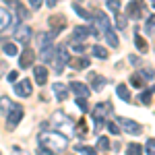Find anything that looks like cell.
<instances>
[{"label": "cell", "mask_w": 155, "mask_h": 155, "mask_svg": "<svg viewBox=\"0 0 155 155\" xmlns=\"http://www.w3.org/2000/svg\"><path fill=\"white\" fill-rule=\"evenodd\" d=\"M39 153H64L68 147V137L60 134V132H41L39 139Z\"/></svg>", "instance_id": "cell-1"}, {"label": "cell", "mask_w": 155, "mask_h": 155, "mask_svg": "<svg viewBox=\"0 0 155 155\" xmlns=\"http://www.w3.org/2000/svg\"><path fill=\"white\" fill-rule=\"evenodd\" d=\"M68 60H71V56H68V48H66L64 44H60V46H56V52H54V58H52V66H54V72H56V74H60V72H64V68H66V64H68Z\"/></svg>", "instance_id": "cell-2"}, {"label": "cell", "mask_w": 155, "mask_h": 155, "mask_svg": "<svg viewBox=\"0 0 155 155\" xmlns=\"http://www.w3.org/2000/svg\"><path fill=\"white\" fill-rule=\"evenodd\" d=\"M107 114H112V104L110 101H104V104H97V107L91 112V116H93V120H95V126H97V132H99V128L104 126V120H106Z\"/></svg>", "instance_id": "cell-3"}, {"label": "cell", "mask_w": 155, "mask_h": 155, "mask_svg": "<svg viewBox=\"0 0 155 155\" xmlns=\"http://www.w3.org/2000/svg\"><path fill=\"white\" fill-rule=\"evenodd\" d=\"M21 120H23V107L17 106V104H12L11 112L6 114V126H8V128H15Z\"/></svg>", "instance_id": "cell-4"}, {"label": "cell", "mask_w": 155, "mask_h": 155, "mask_svg": "<svg viewBox=\"0 0 155 155\" xmlns=\"http://www.w3.org/2000/svg\"><path fill=\"white\" fill-rule=\"evenodd\" d=\"M116 120H118L120 126H122L126 132H130V134H139V132L143 130V128H141V124H139V122H134V120H128V118H124V116H118Z\"/></svg>", "instance_id": "cell-5"}, {"label": "cell", "mask_w": 155, "mask_h": 155, "mask_svg": "<svg viewBox=\"0 0 155 155\" xmlns=\"http://www.w3.org/2000/svg\"><path fill=\"white\" fill-rule=\"evenodd\" d=\"M31 35H33L31 27H29V25H21V27L17 29V33H15V39H17V44L27 46V44H29V39H31Z\"/></svg>", "instance_id": "cell-6"}, {"label": "cell", "mask_w": 155, "mask_h": 155, "mask_svg": "<svg viewBox=\"0 0 155 155\" xmlns=\"http://www.w3.org/2000/svg\"><path fill=\"white\" fill-rule=\"evenodd\" d=\"M48 23H50V29H52L54 35L62 33V29H66V19H64L62 15H54V17H50Z\"/></svg>", "instance_id": "cell-7"}, {"label": "cell", "mask_w": 155, "mask_h": 155, "mask_svg": "<svg viewBox=\"0 0 155 155\" xmlns=\"http://www.w3.org/2000/svg\"><path fill=\"white\" fill-rule=\"evenodd\" d=\"M33 60H35V52L31 48H25L19 54V66L21 68H29V66H33Z\"/></svg>", "instance_id": "cell-8"}, {"label": "cell", "mask_w": 155, "mask_h": 155, "mask_svg": "<svg viewBox=\"0 0 155 155\" xmlns=\"http://www.w3.org/2000/svg\"><path fill=\"white\" fill-rule=\"evenodd\" d=\"M12 89H15V93H17L19 97H29V95H31V91H33V87H31V81H29V79L19 81Z\"/></svg>", "instance_id": "cell-9"}, {"label": "cell", "mask_w": 155, "mask_h": 155, "mask_svg": "<svg viewBox=\"0 0 155 155\" xmlns=\"http://www.w3.org/2000/svg\"><path fill=\"white\" fill-rule=\"evenodd\" d=\"M143 0H132L130 4H128V17L130 19H139V17H143Z\"/></svg>", "instance_id": "cell-10"}, {"label": "cell", "mask_w": 155, "mask_h": 155, "mask_svg": "<svg viewBox=\"0 0 155 155\" xmlns=\"http://www.w3.org/2000/svg\"><path fill=\"white\" fill-rule=\"evenodd\" d=\"M89 35H91V29H87V27H83V25L74 27V31H72V39H74V41H81V44H83Z\"/></svg>", "instance_id": "cell-11"}, {"label": "cell", "mask_w": 155, "mask_h": 155, "mask_svg": "<svg viewBox=\"0 0 155 155\" xmlns=\"http://www.w3.org/2000/svg\"><path fill=\"white\" fill-rule=\"evenodd\" d=\"M89 83H91V89H93V91H101V89L106 87V79L99 77V74H95V72H89Z\"/></svg>", "instance_id": "cell-12"}, {"label": "cell", "mask_w": 155, "mask_h": 155, "mask_svg": "<svg viewBox=\"0 0 155 155\" xmlns=\"http://www.w3.org/2000/svg\"><path fill=\"white\" fill-rule=\"evenodd\" d=\"M33 77L37 85H46L48 81V68L46 66H33Z\"/></svg>", "instance_id": "cell-13"}, {"label": "cell", "mask_w": 155, "mask_h": 155, "mask_svg": "<svg viewBox=\"0 0 155 155\" xmlns=\"http://www.w3.org/2000/svg\"><path fill=\"white\" fill-rule=\"evenodd\" d=\"M71 91L77 97H89V93H91V89L83 83H71Z\"/></svg>", "instance_id": "cell-14"}, {"label": "cell", "mask_w": 155, "mask_h": 155, "mask_svg": "<svg viewBox=\"0 0 155 155\" xmlns=\"http://www.w3.org/2000/svg\"><path fill=\"white\" fill-rule=\"evenodd\" d=\"M6 2H8V4H12V8L17 11V15H19V19H21V21H27V19H29V11L25 8L19 0H6Z\"/></svg>", "instance_id": "cell-15"}, {"label": "cell", "mask_w": 155, "mask_h": 155, "mask_svg": "<svg viewBox=\"0 0 155 155\" xmlns=\"http://www.w3.org/2000/svg\"><path fill=\"white\" fill-rule=\"evenodd\" d=\"M68 120V116L64 114V112H54L52 114V122H50V126H54V128H60V126H64V122Z\"/></svg>", "instance_id": "cell-16"}, {"label": "cell", "mask_w": 155, "mask_h": 155, "mask_svg": "<svg viewBox=\"0 0 155 155\" xmlns=\"http://www.w3.org/2000/svg\"><path fill=\"white\" fill-rule=\"evenodd\" d=\"M52 91H54V95H56V99H58V101L66 99V95H68L66 85H62V83H54V85H52Z\"/></svg>", "instance_id": "cell-17"}, {"label": "cell", "mask_w": 155, "mask_h": 155, "mask_svg": "<svg viewBox=\"0 0 155 155\" xmlns=\"http://www.w3.org/2000/svg\"><path fill=\"white\" fill-rule=\"evenodd\" d=\"M41 50V54H39V58H41V62H52V58H54V52H56V48L52 46V44H48V46H44Z\"/></svg>", "instance_id": "cell-18"}, {"label": "cell", "mask_w": 155, "mask_h": 155, "mask_svg": "<svg viewBox=\"0 0 155 155\" xmlns=\"http://www.w3.org/2000/svg\"><path fill=\"white\" fill-rule=\"evenodd\" d=\"M11 21H12L11 12L6 11V8H0V31L8 29V27H11Z\"/></svg>", "instance_id": "cell-19"}, {"label": "cell", "mask_w": 155, "mask_h": 155, "mask_svg": "<svg viewBox=\"0 0 155 155\" xmlns=\"http://www.w3.org/2000/svg\"><path fill=\"white\" fill-rule=\"evenodd\" d=\"M68 66H71V68H74V71L87 68V66H89V58H74V60H68Z\"/></svg>", "instance_id": "cell-20"}, {"label": "cell", "mask_w": 155, "mask_h": 155, "mask_svg": "<svg viewBox=\"0 0 155 155\" xmlns=\"http://www.w3.org/2000/svg\"><path fill=\"white\" fill-rule=\"evenodd\" d=\"M116 95L122 99V101H130V91H128V87L126 85H116Z\"/></svg>", "instance_id": "cell-21"}, {"label": "cell", "mask_w": 155, "mask_h": 155, "mask_svg": "<svg viewBox=\"0 0 155 155\" xmlns=\"http://www.w3.org/2000/svg\"><path fill=\"white\" fill-rule=\"evenodd\" d=\"M11 107H12V104H11V99L8 97H0V114L6 118V114L11 112Z\"/></svg>", "instance_id": "cell-22"}, {"label": "cell", "mask_w": 155, "mask_h": 155, "mask_svg": "<svg viewBox=\"0 0 155 155\" xmlns=\"http://www.w3.org/2000/svg\"><path fill=\"white\" fill-rule=\"evenodd\" d=\"M106 41H107V46H112V48H118V37H116V33L112 31V29H107L106 33Z\"/></svg>", "instance_id": "cell-23"}, {"label": "cell", "mask_w": 155, "mask_h": 155, "mask_svg": "<svg viewBox=\"0 0 155 155\" xmlns=\"http://www.w3.org/2000/svg\"><path fill=\"white\" fill-rule=\"evenodd\" d=\"M72 8H74V12H77L79 17H83L85 21H93V15H89L85 8H81V4H79V2H77V4H72Z\"/></svg>", "instance_id": "cell-24"}, {"label": "cell", "mask_w": 155, "mask_h": 155, "mask_svg": "<svg viewBox=\"0 0 155 155\" xmlns=\"http://www.w3.org/2000/svg\"><path fill=\"white\" fill-rule=\"evenodd\" d=\"M52 39H54V33H39L37 35V44H39V48H44V46H48V44H52Z\"/></svg>", "instance_id": "cell-25"}, {"label": "cell", "mask_w": 155, "mask_h": 155, "mask_svg": "<svg viewBox=\"0 0 155 155\" xmlns=\"http://www.w3.org/2000/svg\"><path fill=\"white\" fill-rule=\"evenodd\" d=\"M91 54H93L95 58H99V60H106L107 58V50L101 48V46H93V48H91Z\"/></svg>", "instance_id": "cell-26"}, {"label": "cell", "mask_w": 155, "mask_h": 155, "mask_svg": "<svg viewBox=\"0 0 155 155\" xmlns=\"http://www.w3.org/2000/svg\"><path fill=\"white\" fill-rule=\"evenodd\" d=\"M74 151H77V153H83V155H95L97 149L87 147V145H77V147H74Z\"/></svg>", "instance_id": "cell-27"}, {"label": "cell", "mask_w": 155, "mask_h": 155, "mask_svg": "<svg viewBox=\"0 0 155 155\" xmlns=\"http://www.w3.org/2000/svg\"><path fill=\"white\" fill-rule=\"evenodd\" d=\"M110 149V141H107V137H97V151H107Z\"/></svg>", "instance_id": "cell-28"}, {"label": "cell", "mask_w": 155, "mask_h": 155, "mask_svg": "<svg viewBox=\"0 0 155 155\" xmlns=\"http://www.w3.org/2000/svg\"><path fill=\"white\" fill-rule=\"evenodd\" d=\"M2 52L6 54V56H17L19 52H17V44H4L2 46Z\"/></svg>", "instance_id": "cell-29"}, {"label": "cell", "mask_w": 155, "mask_h": 155, "mask_svg": "<svg viewBox=\"0 0 155 155\" xmlns=\"http://www.w3.org/2000/svg\"><path fill=\"white\" fill-rule=\"evenodd\" d=\"M74 130H77V134H79V137L83 139L85 134H87V130H89V128H87V122H85V120H79V122H77V128H74Z\"/></svg>", "instance_id": "cell-30"}, {"label": "cell", "mask_w": 155, "mask_h": 155, "mask_svg": "<svg viewBox=\"0 0 155 155\" xmlns=\"http://www.w3.org/2000/svg\"><path fill=\"white\" fill-rule=\"evenodd\" d=\"M77 107H79L83 114H87V112H89V101H87V97H77Z\"/></svg>", "instance_id": "cell-31"}, {"label": "cell", "mask_w": 155, "mask_h": 155, "mask_svg": "<svg viewBox=\"0 0 155 155\" xmlns=\"http://www.w3.org/2000/svg\"><path fill=\"white\" fill-rule=\"evenodd\" d=\"M145 31H147L149 35H153V33H155V15L147 19V23H145Z\"/></svg>", "instance_id": "cell-32"}, {"label": "cell", "mask_w": 155, "mask_h": 155, "mask_svg": "<svg viewBox=\"0 0 155 155\" xmlns=\"http://www.w3.org/2000/svg\"><path fill=\"white\" fill-rule=\"evenodd\" d=\"M134 46L141 50V52H145V50H147V41L143 39V35H139V33L134 35Z\"/></svg>", "instance_id": "cell-33"}, {"label": "cell", "mask_w": 155, "mask_h": 155, "mask_svg": "<svg viewBox=\"0 0 155 155\" xmlns=\"http://www.w3.org/2000/svg\"><path fill=\"white\" fill-rule=\"evenodd\" d=\"M126 151L130 155H141V151H143V147L141 145H137V143H130L128 147H126Z\"/></svg>", "instance_id": "cell-34"}, {"label": "cell", "mask_w": 155, "mask_h": 155, "mask_svg": "<svg viewBox=\"0 0 155 155\" xmlns=\"http://www.w3.org/2000/svg\"><path fill=\"white\" fill-rule=\"evenodd\" d=\"M130 83H132V87H143V79H141V72H134L130 77Z\"/></svg>", "instance_id": "cell-35"}, {"label": "cell", "mask_w": 155, "mask_h": 155, "mask_svg": "<svg viewBox=\"0 0 155 155\" xmlns=\"http://www.w3.org/2000/svg\"><path fill=\"white\" fill-rule=\"evenodd\" d=\"M116 25H118V29H126V17L120 15V11L116 12Z\"/></svg>", "instance_id": "cell-36"}, {"label": "cell", "mask_w": 155, "mask_h": 155, "mask_svg": "<svg viewBox=\"0 0 155 155\" xmlns=\"http://www.w3.org/2000/svg\"><path fill=\"white\" fill-rule=\"evenodd\" d=\"M107 8L112 12H118L120 11V0H107Z\"/></svg>", "instance_id": "cell-37"}, {"label": "cell", "mask_w": 155, "mask_h": 155, "mask_svg": "<svg viewBox=\"0 0 155 155\" xmlns=\"http://www.w3.org/2000/svg\"><path fill=\"white\" fill-rule=\"evenodd\" d=\"M145 151H147V153H151V155H155V139H149V141H147Z\"/></svg>", "instance_id": "cell-38"}, {"label": "cell", "mask_w": 155, "mask_h": 155, "mask_svg": "<svg viewBox=\"0 0 155 155\" xmlns=\"http://www.w3.org/2000/svg\"><path fill=\"white\" fill-rule=\"evenodd\" d=\"M139 101L141 104H151V91H143L141 97H139Z\"/></svg>", "instance_id": "cell-39"}, {"label": "cell", "mask_w": 155, "mask_h": 155, "mask_svg": "<svg viewBox=\"0 0 155 155\" xmlns=\"http://www.w3.org/2000/svg\"><path fill=\"white\" fill-rule=\"evenodd\" d=\"M107 130L112 132V134H118V132H120V126L116 124V122H107Z\"/></svg>", "instance_id": "cell-40"}, {"label": "cell", "mask_w": 155, "mask_h": 155, "mask_svg": "<svg viewBox=\"0 0 155 155\" xmlns=\"http://www.w3.org/2000/svg\"><path fill=\"white\" fill-rule=\"evenodd\" d=\"M141 74H143L145 79H153V77H155L153 68H143V71H141Z\"/></svg>", "instance_id": "cell-41"}, {"label": "cell", "mask_w": 155, "mask_h": 155, "mask_svg": "<svg viewBox=\"0 0 155 155\" xmlns=\"http://www.w3.org/2000/svg\"><path fill=\"white\" fill-rule=\"evenodd\" d=\"M29 4H31V8H33V11H37V8L44 4V0H29Z\"/></svg>", "instance_id": "cell-42"}, {"label": "cell", "mask_w": 155, "mask_h": 155, "mask_svg": "<svg viewBox=\"0 0 155 155\" xmlns=\"http://www.w3.org/2000/svg\"><path fill=\"white\" fill-rule=\"evenodd\" d=\"M17 77H19V71H11V72H8V77H6V79H8L11 83H15V81H17Z\"/></svg>", "instance_id": "cell-43"}, {"label": "cell", "mask_w": 155, "mask_h": 155, "mask_svg": "<svg viewBox=\"0 0 155 155\" xmlns=\"http://www.w3.org/2000/svg\"><path fill=\"white\" fill-rule=\"evenodd\" d=\"M46 4H48L50 8H52V6H56V0H46Z\"/></svg>", "instance_id": "cell-44"}, {"label": "cell", "mask_w": 155, "mask_h": 155, "mask_svg": "<svg viewBox=\"0 0 155 155\" xmlns=\"http://www.w3.org/2000/svg\"><path fill=\"white\" fill-rule=\"evenodd\" d=\"M149 2H151V6H153V8H155V0H149Z\"/></svg>", "instance_id": "cell-45"}, {"label": "cell", "mask_w": 155, "mask_h": 155, "mask_svg": "<svg viewBox=\"0 0 155 155\" xmlns=\"http://www.w3.org/2000/svg\"><path fill=\"white\" fill-rule=\"evenodd\" d=\"M77 2H83V0H77Z\"/></svg>", "instance_id": "cell-46"}]
</instances>
